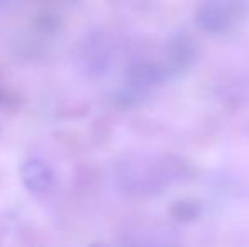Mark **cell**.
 Returning a JSON list of instances; mask_svg holds the SVG:
<instances>
[{
	"label": "cell",
	"mask_w": 249,
	"mask_h": 247,
	"mask_svg": "<svg viewBox=\"0 0 249 247\" xmlns=\"http://www.w3.org/2000/svg\"><path fill=\"white\" fill-rule=\"evenodd\" d=\"M175 208H177V210H181V215H178L180 218H190L195 215V205L194 203H188V205L178 203V205H175Z\"/></svg>",
	"instance_id": "obj_2"
},
{
	"label": "cell",
	"mask_w": 249,
	"mask_h": 247,
	"mask_svg": "<svg viewBox=\"0 0 249 247\" xmlns=\"http://www.w3.org/2000/svg\"><path fill=\"white\" fill-rule=\"evenodd\" d=\"M197 20L203 29H209L212 33H219V31L226 29L229 26L231 10L220 0H212V2H207L202 5V9L198 10Z\"/></svg>",
	"instance_id": "obj_1"
}]
</instances>
